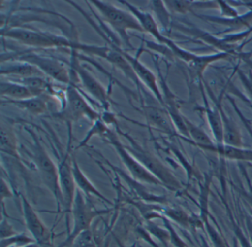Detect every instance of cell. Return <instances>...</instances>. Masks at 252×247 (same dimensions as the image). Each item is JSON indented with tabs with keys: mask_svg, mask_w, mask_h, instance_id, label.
Segmentation results:
<instances>
[{
	"mask_svg": "<svg viewBox=\"0 0 252 247\" xmlns=\"http://www.w3.org/2000/svg\"><path fill=\"white\" fill-rule=\"evenodd\" d=\"M28 131L33 141L32 146V158L42 183L55 198L58 216L63 210V196L60 189L58 165L54 163V160L50 156L37 135L33 130ZM57 216L56 219H57Z\"/></svg>",
	"mask_w": 252,
	"mask_h": 247,
	"instance_id": "cell-1",
	"label": "cell"
},
{
	"mask_svg": "<svg viewBox=\"0 0 252 247\" xmlns=\"http://www.w3.org/2000/svg\"><path fill=\"white\" fill-rule=\"evenodd\" d=\"M113 209L95 208L89 198L77 189L71 210L73 228L67 238L58 247H72L79 235L91 230V225L95 217L108 214Z\"/></svg>",
	"mask_w": 252,
	"mask_h": 247,
	"instance_id": "cell-2",
	"label": "cell"
},
{
	"mask_svg": "<svg viewBox=\"0 0 252 247\" xmlns=\"http://www.w3.org/2000/svg\"><path fill=\"white\" fill-rule=\"evenodd\" d=\"M118 133L124 136L129 141V145L126 146L130 153L144 165L153 176H156L162 183L163 187L169 190L176 191L181 189V182L174 176L170 170L163 164L160 159L153 155L150 151L143 147L135 139L128 133H124L119 127H116Z\"/></svg>",
	"mask_w": 252,
	"mask_h": 247,
	"instance_id": "cell-3",
	"label": "cell"
},
{
	"mask_svg": "<svg viewBox=\"0 0 252 247\" xmlns=\"http://www.w3.org/2000/svg\"><path fill=\"white\" fill-rule=\"evenodd\" d=\"M1 34L5 38L14 40L20 44L34 48L64 47L73 50L76 42L70 41V40L62 35L20 26L5 28V29H2Z\"/></svg>",
	"mask_w": 252,
	"mask_h": 247,
	"instance_id": "cell-4",
	"label": "cell"
},
{
	"mask_svg": "<svg viewBox=\"0 0 252 247\" xmlns=\"http://www.w3.org/2000/svg\"><path fill=\"white\" fill-rule=\"evenodd\" d=\"M89 3L98 10L104 21L116 31L125 45L129 48H132V46L130 38L128 35V31H135L144 33L138 19L130 12L126 11L105 1L94 0L89 1Z\"/></svg>",
	"mask_w": 252,
	"mask_h": 247,
	"instance_id": "cell-5",
	"label": "cell"
},
{
	"mask_svg": "<svg viewBox=\"0 0 252 247\" xmlns=\"http://www.w3.org/2000/svg\"><path fill=\"white\" fill-rule=\"evenodd\" d=\"M102 137L113 146L122 164L134 179L142 183L163 186V183L130 153L114 132L108 129Z\"/></svg>",
	"mask_w": 252,
	"mask_h": 247,
	"instance_id": "cell-6",
	"label": "cell"
},
{
	"mask_svg": "<svg viewBox=\"0 0 252 247\" xmlns=\"http://www.w3.org/2000/svg\"><path fill=\"white\" fill-rule=\"evenodd\" d=\"M59 117L68 122L85 118L95 122L101 118V115L88 104L76 86L71 83L67 85L64 106Z\"/></svg>",
	"mask_w": 252,
	"mask_h": 247,
	"instance_id": "cell-7",
	"label": "cell"
},
{
	"mask_svg": "<svg viewBox=\"0 0 252 247\" xmlns=\"http://www.w3.org/2000/svg\"><path fill=\"white\" fill-rule=\"evenodd\" d=\"M15 61H22L36 67L45 75L62 84L72 83L71 74L65 65L59 59L49 56H42L35 53H21Z\"/></svg>",
	"mask_w": 252,
	"mask_h": 247,
	"instance_id": "cell-8",
	"label": "cell"
},
{
	"mask_svg": "<svg viewBox=\"0 0 252 247\" xmlns=\"http://www.w3.org/2000/svg\"><path fill=\"white\" fill-rule=\"evenodd\" d=\"M72 160H73V155H70L69 151H67L63 159L58 164L59 179H60V189H61L62 196H63L62 212L65 214L67 234L70 232L69 217L71 214L72 207H73L76 191H77L74 177H73V170H72Z\"/></svg>",
	"mask_w": 252,
	"mask_h": 247,
	"instance_id": "cell-9",
	"label": "cell"
},
{
	"mask_svg": "<svg viewBox=\"0 0 252 247\" xmlns=\"http://www.w3.org/2000/svg\"><path fill=\"white\" fill-rule=\"evenodd\" d=\"M20 196L25 224L31 236L41 246H51L53 241L52 232L42 221L29 199L22 193H20Z\"/></svg>",
	"mask_w": 252,
	"mask_h": 247,
	"instance_id": "cell-10",
	"label": "cell"
},
{
	"mask_svg": "<svg viewBox=\"0 0 252 247\" xmlns=\"http://www.w3.org/2000/svg\"><path fill=\"white\" fill-rule=\"evenodd\" d=\"M119 3L125 5L128 9L129 12L134 15L135 18L138 19L140 25L142 27L144 33L151 35L159 44L161 45L166 46L170 50L172 53H175L178 50L179 46L177 45L172 40L169 39L167 37L163 35L159 30L158 25L156 22V19L153 17V15L147 12L143 11L138 7L134 6L126 1H119Z\"/></svg>",
	"mask_w": 252,
	"mask_h": 247,
	"instance_id": "cell-11",
	"label": "cell"
},
{
	"mask_svg": "<svg viewBox=\"0 0 252 247\" xmlns=\"http://www.w3.org/2000/svg\"><path fill=\"white\" fill-rule=\"evenodd\" d=\"M72 66L83 88L100 105H102L105 109H108L110 98L105 87L90 71L82 66L77 60H73Z\"/></svg>",
	"mask_w": 252,
	"mask_h": 247,
	"instance_id": "cell-12",
	"label": "cell"
},
{
	"mask_svg": "<svg viewBox=\"0 0 252 247\" xmlns=\"http://www.w3.org/2000/svg\"><path fill=\"white\" fill-rule=\"evenodd\" d=\"M97 153L101 157L107 165L109 166L117 176H120L121 178L126 182L128 187L132 189V192L137 195L138 199L150 204H166L167 203V200L165 197L156 195L149 192L147 188L144 186V183L134 179L129 173L127 174L125 173L122 169L116 167L114 164H112L105 157L100 154V152H97Z\"/></svg>",
	"mask_w": 252,
	"mask_h": 247,
	"instance_id": "cell-13",
	"label": "cell"
},
{
	"mask_svg": "<svg viewBox=\"0 0 252 247\" xmlns=\"http://www.w3.org/2000/svg\"><path fill=\"white\" fill-rule=\"evenodd\" d=\"M141 112L145 117L147 123L156 130L165 134H175V126L164 107H158L154 106H142Z\"/></svg>",
	"mask_w": 252,
	"mask_h": 247,
	"instance_id": "cell-14",
	"label": "cell"
},
{
	"mask_svg": "<svg viewBox=\"0 0 252 247\" xmlns=\"http://www.w3.org/2000/svg\"><path fill=\"white\" fill-rule=\"evenodd\" d=\"M0 131L1 152L20 161L21 158L19 152L18 139L14 130V123L9 118H1Z\"/></svg>",
	"mask_w": 252,
	"mask_h": 247,
	"instance_id": "cell-15",
	"label": "cell"
},
{
	"mask_svg": "<svg viewBox=\"0 0 252 247\" xmlns=\"http://www.w3.org/2000/svg\"><path fill=\"white\" fill-rule=\"evenodd\" d=\"M72 170H73V177H74L75 183H76V188L80 190L82 193L85 194L87 197L94 196L95 198L101 200L105 204L113 206V203L110 199L104 196L95 186L94 183L91 181L89 178L87 177L86 175L82 171L81 167L78 164L77 160L76 157L73 155V160H72Z\"/></svg>",
	"mask_w": 252,
	"mask_h": 247,
	"instance_id": "cell-16",
	"label": "cell"
},
{
	"mask_svg": "<svg viewBox=\"0 0 252 247\" xmlns=\"http://www.w3.org/2000/svg\"><path fill=\"white\" fill-rule=\"evenodd\" d=\"M215 106L219 109L222 119V127H223V143L230 146H243V139L241 132L238 125L231 119L222 107V104L220 100L213 98Z\"/></svg>",
	"mask_w": 252,
	"mask_h": 247,
	"instance_id": "cell-17",
	"label": "cell"
},
{
	"mask_svg": "<svg viewBox=\"0 0 252 247\" xmlns=\"http://www.w3.org/2000/svg\"><path fill=\"white\" fill-rule=\"evenodd\" d=\"M203 149L217 153L225 159L252 162V149H246L243 148V146L239 147V146H230L225 143L222 144L215 143L214 146H209Z\"/></svg>",
	"mask_w": 252,
	"mask_h": 247,
	"instance_id": "cell-18",
	"label": "cell"
},
{
	"mask_svg": "<svg viewBox=\"0 0 252 247\" xmlns=\"http://www.w3.org/2000/svg\"><path fill=\"white\" fill-rule=\"evenodd\" d=\"M0 72L2 76L17 77L18 79L29 77L45 76L36 67L22 61H14L6 65H2Z\"/></svg>",
	"mask_w": 252,
	"mask_h": 247,
	"instance_id": "cell-19",
	"label": "cell"
},
{
	"mask_svg": "<svg viewBox=\"0 0 252 247\" xmlns=\"http://www.w3.org/2000/svg\"><path fill=\"white\" fill-rule=\"evenodd\" d=\"M2 105H14L33 115H43L48 110V102L42 96H34L23 100L6 99L2 101Z\"/></svg>",
	"mask_w": 252,
	"mask_h": 247,
	"instance_id": "cell-20",
	"label": "cell"
},
{
	"mask_svg": "<svg viewBox=\"0 0 252 247\" xmlns=\"http://www.w3.org/2000/svg\"><path fill=\"white\" fill-rule=\"evenodd\" d=\"M0 95L9 100H23L36 96L29 87L15 81H1Z\"/></svg>",
	"mask_w": 252,
	"mask_h": 247,
	"instance_id": "cell-21",
	"label": "cell"
},
{
	"mask_svg": "<svg viewBox=\"0 0 252 247\" xmlns=\"http://www.w3.org/2000/svg\"><path fill=\"white\" fill-rule=\"evenodd\" d=\"M204 112L206 119L209 123V127L212 131V136L215 139L216 144L223 143V127L219 109L216 106L211 107L205 98Z\"/></svg>",
	"mask_w": 252,
	"mask_h": 247,
	"instance_id": "cell-22",
	"label": "cell"
},
{
	"mask_svg": "<svg viewBox=\"0 0 252 247\" xmlns=\"http://www.w3.org/2000/svg\"><path fill=\"white\" fill-rule=\"evenodd\" d=\"M184 121L189 134V139H187V141H192L193 144L202 149L215 144V142L212 141V139L206 134L204 130H202L198 126L195 125L187 117L184 116Z\"/></svg>",
	"mask_w": 252,
	"mask_h": 247,
	"instance_id": "cell-23",
	"label": "cell"
},
{
	"mask_svg": "<svg viewBox=\"0 0 252 247\" xmlns=\"http://www.w3.org/2000/svg\"><path fill=\"white\" fill-rule=\"evenodd\" d=\"M231 56V53L227 51H221L214 54L206 55V56H198V57L189 65L190 70L196 76L202 78L205 70L210 64L221 59H225Z\"/></svg>",
	"mask_w": 252,
	"mask_h": 247,
	"instance_id": "cell-24",
	"label": "cell"
},
{
	"mask_svg": "<svg viewBox=\"0 0 252 247\" xmlns=\"http://www.w3.org/2000/svg\"><path fill=\"white\" fill-rule=\"evenodd\" d=\"M199 17H203V20L208 21V22L225 25L230 29H238L243 27H249L252 24V10L246 13V14L241 15L235 18H230V19L210 16H199Z\"/></svg>",
	"mask_w": 252,
	"mask_h": 247,
	"instance_id": "cell-25",
	"label": "cell"
},
{
	"mask_svg": "<svg viewBox=\"0 0 252 247\" xmlns=\"http://www.w3.org/2000/svg\"><path fill=\"white\" fill-rule=\"evenodd\" d=\"M17 82L24 84L29 87L36 96H42L44 92L50 88L48 83L45 81L43 76L29 77V78H19L14 80Z\"/></svg>",
	"mask_w": 252,
	"mask_h": 247,
	"instance_id": "cell-26",
	"label": "cell"
},
{
	"mask_svg": "<svg viewBox=\"0 0 252 247\" xmlns=\"http://www.w3.org/2000/svg\"><path fill=\"white\" fill-rule=\"evenodd\" d=\"M34 242L36 241L32 236L22 232L9 238L1 239V247H22Z\"/></svg>",
	"mask_w": 252,
	"mask_h": 247,
	"instance_id": "cell-27",
	"label": "cell"
},
{
	"mask_svg": "<svg viewBox=\"0 0 252 247\" xmlns=\"http://www.w3.org/2000/svg\"><path fill=\"white\" fill-rule=\"evenodd\" d=\"M162 214H164V217H169L174 221L179 223L183 226H187L189 223V218L187 214L181 210L175 208H166L162 210Z\"/></svg>",
	"mask_w": 252,
	"mask_h": 247,
	"instance_id": "cell-28",
	"label": "cell"
},
{
	"mask_svg": "<svg viewBox=\"0 0 252 247\" xmlns=\"http://www.w3.org/2000/svg\"><path fill=\"white\" fill-rule=\"evenodd\" d=\"M152 7L155 13L157 15L159 20L165 28H167L169 25V16L168 13L167 7L165 5L164 1H151Z\"/></svg>",
	"mask_w": 252,
	"mask_h": 247,
	"instance_id": "cell-29",
	"label": "cell"
},
{
	"mask_svg": "<svg viewBox=\"0 0 252 247\" xmlns=\"http://www.w3.org/2000/svg\"><path fill=\"white\" fill-rule=\"evenodd\" d=\"M194 1H165L167 9L178 13H186L194 7Z\"/></svg>",
	"mask_w": 252,
	"mask_h": 247,
	"instance_id": "cell-30",
	"label": "cell"
},
{
	"mask_svg": "<svg viewBox=\"0 0 252 247\" xmlns=\"http://www.w3.org/2000/svg\"><path fill=\"white\" fill-rule=\"evenodd\" d=\"M238 77L246 93L252 99V71H249L246 74L242 70H239Z\"/></svg>",
	"mask_w": 252,
	"mask_h": 247,
	"instance_id": "cell-31",
	"label": "cell"
},
{
	"mask_svg": "<svg viewBox=\"0 0 252 247\" xmlns=\"http://www.w3.org/2000/svg\"><path fill=\"white\" fill-rule=\"evenodd\" d=\"M8 216L2 215V220H1V225H0L1 226V227H0L1 239L9 238V237L18 233V232H16L12 225L8 221Z\"/></svg>",
	"mask_w": 252,
	"mask_h": 247,
	"instance_id": "cell-32",
	"label": "cell"
},
{
	"mask_svg": "<svg viewBox=\"0 0 252 247\" xmlns=\"http://www.w3.org/2000/svg\"><path fill=\"white\" fill-rule=\"evenodd\" d=\"M218 6L220 9L221 16L223 18H235L238 16L237 10L231 7V4H228V2L224 1H217Z\"/></svg>",
	"mask_w": 252,
	"mask_h": 247,
	"instance_id": "cell-33",
	"label": "cell"
},
{
	"mask_svg": "<svg viewBox=\"0 0 252 247\" xmlns=\"http://www.w3.org/2000/svg\"><path fill=\"white\" fill-rule=\"evenodd\" d=\"M1 203H5V200L14 197V192L3 177H1Z\"/></svg>",
	"mask_w": 252,
	"mask_h": 247,
	"instance_id": "cell-34",
	"label": "cell"
},
{
	"mask_svg": "<svg viewBox=\"0 0 252 247\" xmlns=\"http://www.w3.org/2000/svg\"><path fill=\"white\" fill-rule=\"evenodd\" d=\"M112 235H113L114 239L116 240V244H117L118 247H125V244H124L123 243H122V241H121L120 239H119V238H118L117 235H114V234L113 233H112Z\"/></svg>",
	"mask_w": 252,
	"mask_h": 247,
	"instance_id": "cell-35",
	"label": "cell"
},
{
	"mask_svg": "<svg viewBox=\"0 0 252 247\" xmlns=\"http://www.w3.org/2000/svg\"><path fill=\"white\" fill-rule=\"evenodd\" d=\"M42 247V246L38 244V243L34 242L32 243V244H28V245L23 246V247Z\"/></svg>",
	"mask_w": 252,
	"mask_h": 247,
	"instance_id": "cell-36",
	"label": "cell"
},
{
	"mask_svg": "<svg viewBox=\"0 0 252 247\" xmlns=\"http://www.w3.org/2000/svg\"><path fill=\"white\" fill-rule=\"evenodd\" d=\"M249 233H250L251 243H252V223H250V224H249Z\"/></svg>",
	"mask_w": 252,
	"mask_h": 247,
	"instance_id": "cell-37",
	"label": "cell"
},
{
	"mask_svg": "<svg viewBox=\"0 0 252 247\" xmlns=\"http://www.w3.org/2000/svg\"><path fill=\"white\" fill-rule=\"evenodd\" d=\"M98 247L96 246V244H95V243L93 242L91 243V244H88V245L85 246V247Z\"/></svg>",
	"mask_w": 252,
	"mask_h": 247,
	"instance_id": "cell-38",
	"label": "cell"
}]
</instances>
